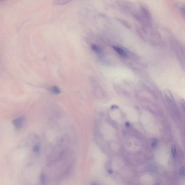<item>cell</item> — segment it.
I'll use <instances>...</instances> for the list:
<instances>
[{
	"label": "cell",
	"mask_w": 185,
	"mask_h": 185,
	"mask_svg": "<svg viewBox=\"0 0 185 185\" xmlns=\"http://www.w3.org/2000/svg\"><path fill=\"white\" fill-rule=\"evenodd\" d=\"M180 175L181 176H182V177H184L185 170L184 167H181V169L180 172Z\"/></svg>",
	"instance_id": "cell-8"
},
{
	"label": "cell",
	"mask_w": 185,
	"mask_h": 185,
	"mask_svg": "<svg viewBox=\"0 0 185 185\" xmlns=\"http://www.w3.org/2000/svg\"><path fill=\"white\" fill-rule=\"evenodd\" d=\"M24 117L21 116L15 119L13 121V125L15 128L17 130H19L23 126L24 121Z\"/></svg>",
	"instance_id": "cell-2"
},
{
	"label": "cell",
	"mask_w": 185,
	"mask_h": 185,
	"mask_svg": "<svg viewBox=\"0 0 185 185\" xmlns=\"http://www.w3.org/2000/svg\"><path fill=\"white\" fill-rule=\"evenodd\" d=\"M113 47L115 50V51L117 53L119 54L120 56H122V57H125L127 56L126 52L123 49L120 48V47L115 46H113Z\"/></svg>",
	"instance_id": "cell-3"
},
{
	"label": "cell",
	"mask_w": 185,
	"mask_h": 185,
	"mask_svg": "<svg viewBox=\"0 0 185 185\" xmlns=\"http://www.w3.org/2000/svg\"><path fill=\"white\" fill-rule=\"evenodd\" d=\"M72 0H53L52 4L55 5H62L67 4Z\"/></svg>",
	"instance_id": "cell-4"
},
{
	"label": "cell",
	"mask_w": 185,
	"mask_h": 185,
	"mask_svg": "<svg viewBox=\"0 0 185 185\" xmlns=\"http://www.w3.org/2000/svg\"><path fill=\"white\" fill-rule=\"evenodd\" d=\"M33 150L35 152H38L39 150V147L38 146H35L33 147Z\"/></svg>",
	"instance_id": "cell-10"
},
{
	"label": "cell",
	"mask_w": 185,
	"mask_h": 185,
	"mask_svg": "<svg viewBox=\"0 0 185 185\" xmlns=\"http://www.w3.org/2000/svg\"><path fill=\"white\" fill-rule=\"evenodd\" d=\"M171 153H172V155L173 158H175L177 152H176V147L175 145H172V147H171Z\"/></svg>",
	"instance_id": "cell-7"
},
{
	"label": "cell",
	"mask_w": 185,
	"mask_h": 185,
	"mask_svg": "<svg viewBox=\"0 0 185 185\" xmlns=\"http://www.w3.org/2000/svg\"><path fill=\"white\" fill-rule=\"evenodd\" d=\"M157 140L156 139H154L152 144V146L153 147H156L157 146Z\"/></svg>",
	"instance_id": "cell-9"
},
{
	"label": "cell",
	"mask_w": 185,
	"mask_h": 185,
	"mask_svg": "<svg viewBox=\"0 0 185 185\" xmlns=\"http://www.w3.org/2000/svg\"><path fill=\"white\" fill-rule=\"evenodd\" d=\"M118 108V106H115V105H114V106H112V108H113V109H114V108Z\"/></svg>",
	"instance_id": "cell-13"
},
{
	"label": "cell",
	"mask_w": 185,
	"mask_h": 185,
	"mask_svg": "<svg viewBox=\"0 0 185 185\" xmlns=\"http://www.w3.org/2000/svg\"><path fill=\"white\" fill-rule=\"evenodd\" d=\"M125 125H126L127 127H129L130 125V123H129L128 122H126V123H125Z\"/></svg>",
	"instance_id": "cell-11"
},
{
	"label": "cell",
	"mask_w": 185,
	"mask_h": 185,
	"mask_svg": "<svg viewBox=\"0 0 185 185\" xmlns=\"http://www.w3.org/2000/svg\"><path fill=\"white\" fill-rule=\"evenodd\" d=\"M52 91L54 94H60V91L59 88L57 86H54L52 88Z\"/></svg>",
	"instance_id": "cell-6"
},
{
	"label": "cell",
	"mask_w": 185,
	"mask_h": 185,
	"mask_svg": "<svg viewBox=\"0 0 185 185\" xmlns=\"http://www.w3.org/2000/svg\"><path fill=\"white\" fill-rule=\"evenodd\" d=\"M182 104L183 105V107H184V105H185V103L184 101V100H182Z\"/></svg>",
	"instance_id": "cell-12"
},
{
	"label": "cell",
	"mask_w": 185,
	"mask_h": 185,
	"mask_svg": "<svg viewBox=\"0 0 185 185\" xmlns=\"http://www.w3.org/2000/svg\"><path fill=\"white\" fill-rule=\"evenodd\" d=\"M164 92L168 103L172 106H175V102L171 91L169 90L165 89L164 90Z\"/></svg>",
	"instance_id": "cell-1"
},
{
	"label": "cell",
	"mask_w": 185,
	"mask_h": 185,
	"mask_svg": "<svg viewBox=\"0 0 185 185\" xmlns=\"http://www.w3.org/2000/svg\"><path fill=\"white\" fill-rule=\"evenodd\" d=\"M91 48L96 53H99L101 52V49L100 47L95 44H93L91 45Z\"/></svg>",
	"instance_id": "cell-5"
},
{
	"label": "cell",
	"mask_w": 185,
	"mask_h": 185,
	"mask_svg": "<svg viewBox=\"0 0 185 185\" xmlns=\"http://www.w3.org/2000/svg\"><path fill=\"white\" fill-rule=\"evenodd\" d=\"M108 173H109V174H111L112 173H113V172H112V171L109 170H108Z\"/></svg>",
	"instance_id": "cell-14"
}]
</instances>
